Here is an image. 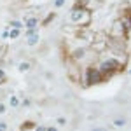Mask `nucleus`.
I'll use <instances>...</instances> for the list:
<instances>
[{
  "instance_id": "obj_8",
  "label": "nucleus",
  "mask_w": 131,
  "mask_h": 131,
  "mask_svg": "<svg viewBox=\"0 0 131 131\" xmlns=\"http://www.w3.org/2000/svg\"><path fill=\"white\" fill-rule=\"evenodd\" d=\"M9 26L16 28V30H21V28H23V23H21V21H18V19H14V21H10V23H9Z\"/></svg>"
},
{
  "instance_id": "obj_2",
  "label": "nucleus",
  "mask_w": 131,
  "mask_h": 131,
  "mask_svg": "<svg viewBox=\"0 0 131 131\" xmlns=\"http://www.w3.org/2000/svg\"><path fill=\"white\" fill-rule=\"evenodd\" d=\"M65 72H67V77L72 82H81L82 79V65L79 61H75L70 54L65 58Z\"/></svg>"
},
{
  "instance_id": "obj_14",
  "label": "nucleus",
  "mask_w": 131,
  "mask_h": 131,
  "mask_svg": "<svg viewBox=\"0 0 131 131\" xmlns=\"http://www.w3.org/2000/svg\"><path fill=\"white\" fill-rule=\"evenodd\" d=\"M114 124H115V126H124V119H115Z\"/></svg>"
},
{
  "instance_id": "obj_10",
  "label": "nucleus",
  "mask_w": 131,
  "mask_h": 131,
  "mask_svg": "<svg viewBox=\"0 0 131 131\" xmlns=\"http://www.w3.org/2000/svg\"><path fill=\"white\" fill-rule=\"evenodd\" d=\"M9 105L12 107V108H16V107L19 105V100H18L16 96H10V100H9Z\"/></svg>"
},
{
  "instance_id": "obj_12",
  "label": "nucleus",
  "mask_w": 131,
  "mask_h": 131,
  "mask_svg": "<svg viewBox=\"0 0 131 131\" xmlns=\"http://www.w3.org/2000/svg\"><path fill=\"white\" fill-rule=\"evenodd\" d=\"M28 68H30V65H28V63H19V70L21 72H26Z\"/></svg>"
},
{
  "instance_id": "obj_20",
  "label": "nucleus",
  "mask_w": 131,
  "mask_h": 131,
  "mask_svg": "<svg viewBox=\"0 0 131 131\" xmlns=\"http://www.w3.org/2000/svg\"><path fill=\"white\" fill-rule=\"evenodd\" d=\"M46 131H58V129H56V128H52V126H51V128H47V129H46Z\"/></svg>"
},
{
  "instance_id": "obj_18",
  "label": "nucleus",
  "mask_w": 131,
  "mask_h": 131,
  "mask_svg": "<svg viewBox=\"0 0 131 131\" xmlns=\"http://www.w3.org/2000/svg\"><path fill=\"white\" fill-rule=\"evenodd\" d=\"M0 79H2V81H5V73H4V70H0Z\"/></svg>"
},
{
  "instance_id": "obj_6",
  "label": "nucleus",
  "mask_w": 131,
  "mask_h": 131,
  "mask_svg": "<svg viewBox=\"0 0 131 131\" xmlns=\"http://www.w3.org/2000/svg\"><path fill=\"white\" fill-rule=\"evenodd\" d=\"M26 35H28V39H26V46L33 47V46L39 44V35L35 33V30H28V31H26Z\"/></svg>"
},
{
  "instance_id": "obj_16",
  "label": "nucleus",
  "mask_w": 131,
  "mask_h": 131,
  "mask_svg": "<svg viewBox=\"0 0 131 131\" xmlns=\"http://www.w3.org/2000/svg\"><path fill=\"white\" fill-rule=\"evenodd\" d=\"M0 131H7V124L5 122H0Z\"/></svg>"
},
{
  "instance_id": "obj_23",
  "label": "nucleus",
  "mask_w": 131,
  "mask_h": 131,
  "mask_svg": "<svg viewBox=\"0 0 131 131\" xmlns=\"http://www.w3.org/2000/svg\"><path fill=\"white\" fill-rule=\"evenodd\" d=\"M7 131H9V129H7Z\"/></svg>"
},
{
  "instance_id": "obj_7",
  "label": "nucleus",
  "mask_w": 131,
  "mask_h": 131,
  "mask_svg": "<svg viewBox=\"0 0 131 131\" xmlns=\"http://www.w3.org/2000/svg\"><path fill=\"white\" fill-rule=\"evenodd\" d=\"M37 25H39V21H37V18H30V19H26V28L28 30H35L37 28Z\"/></svg>"
},
{
  "instance_id": "obj_13",
  "label": "nucleus",
  "mask_w": 131,
  "mask_h": 131,
  "mask_svg": "<svg viewBox=\"0 0 131 131\" xmlns=\"http://www.w3.org/2000/svg\"><path fill=\"white\" fill-rule=\"evenodd\" d=\"M58 126H65V124H67V119H63V117H58Z\"/></svg>"
},
{
  "instance_id": "obj_9",
  "label": "nucleus",
  "mask_w": 131,
  "mask_h": 131,
  "mask_svg": "<svg viewBox=\"0 0 131 131\" xmlns=\"http://www.w3.org/2000/svg\"><path fill=\"white\" fill-rule=\"evenodd\" d=\"M21 35L19 30H16V28H12V30H9V39H18Z\"/></svg>"
},
{
  "instance_id": "obj_22",
  "label": "nucleus",
  "mask_w": 131,
  "mask_h": 131,
  "mask_svg": "<svg viewBox=\"0 0 131 131\" xmlns=\"http://www.w3.org/2000/svg\"><path fill=\"white\" fill-rule=\"evenodd\" d=\"M101 2H105V0H101Z\"/></svg>"
},
{
  "instance_id": "obj_1",
  "label": "nucleus",
  "mask_w": 131,
  "mask_h": 131,
  "mask_svg": "<svg viewBox=\"0 0 131 131\" xmlns=\"http://www.w3.org/2000/svg\"><path fill=\"white\" fill-rule=\"evenodd\" d=\"M96 68L100 70L101 79H103V81H108V79H112V75H115L117 72L122 70V67H121V65H119L115 60H114V58H110V56L101 58V60L96 63Z\"/></svg>"
},
{
  "instance_id": "obj_19",
  "label": "nucleus",
  "mask_w": 131,
  "mask_h": 131,
  "mask_svg": "<svg viewBox=\"0 0 131 131\" xmlns=\"http://www.w3.org/2000/svg\"><path fill=\"white\" fill-rule=\"evenodd\" d=\"M4 112H5V105H2V103H0V114H4Z\"/></svg>"
},
{
  "instance_id": "obj_4",
  "label": "nucleus",
  "mask_w": 131,
  "mask_h": 131,
  "mask_svg": "<svg viewBox=\"0 0 131 131\" xmlns=\"http://www.w3.org/2000/svg\"><path fill=\"white\" fill-rule=\"evenodd\" d=\"M103 5L101 0H75V7H81V9H86L93 12V10H98Z\"/></svg>"
},
{
  "instance_id": "obj_3",
  "label": "nucleus",
  "mask_w": 131,
  "mask_h": 131,
  "mask_svg": "<svg viewBox=\"0 0 131 131\" xmlns=\"http://www.w3.org/2000/svg\"><path fill=\"white\" fill-rule=\"evenodd\" d=\"M108 37H112V39H126V37H128V30L124 28V25H122L121 21L117 19V21L112 23V28H110Z\"/></svg>"
},
{
  "instance_id": "obj_21",
  "label": "nucleus",
  "mask_w": 131,
  "mask_h": 131,
  "mask_svg": "<svg viewBox=\"0 0 131 131\" xmlns=\"http://www.w3.org/2000/svg\"><path fill=\"white\" fill-rule=\"evenodd\" d=\"M94 131H103V129H94Z\"/></svg>"
},
{
  "instance_id": "obj_11",
  "label": "nucleus",
  "mask_w": 131,
  "mask_h": 131,
  "mask_svg": "<svg viewBox=\"0 0 131 131\" xmlns=\"http://www.w3.org/2000/svg\"><path fill=\"white\" fill-rule=\"evenodd\" d=\"M33 126H35L33 122H25V124H21V129H23V131H28V129H31Z\"/></svg>"
},
{
  "instance_id": "obj_15",
  "label": "nucleus",
  "mask_w": 131,
  "mask_h": 131,
  "mask_svg": "<svg viewBox=\"0 0 131 131\" xmlns=\"http://www.w3.org/2000/svg\"><path fill=\"white\" fill-rule=\"evenodd\" d=\"M65 2H67V0H56L54 5H56V7H61V5H65Z\"/></svg>"
},
{
  "instance_id": "obj_5",
  "label": "nucleus",
  "mask_w": 131,
  "mask_h": 131,
  "mask_svg": "<svg viewBox=\"0 0 131 131\" xmlns=\"http://www.w3.org/2000/svg\"><path fill=\"white\" fill-rule=\"evenodd\" d=\"M91 19H93V16H91V12L89 10H82V16H81V19H79V26H88V25H91Z\"/></svg>"
},
{
  "instance_id": "obj_17",
  "label": "nucleus",
  "mask_w": 131,
  "mask_h": 131,
  "mask_svg": "<svg viewBox=\"0 0 131 131\" xmlns=\"http://www.w3.org/2000/svg\"><path fill=\"white\" fill-rule=\"evenodd\" d=\"M47 128H44V126H39V128H35V131H46Z\"/></svg>"
}]
</instances>
